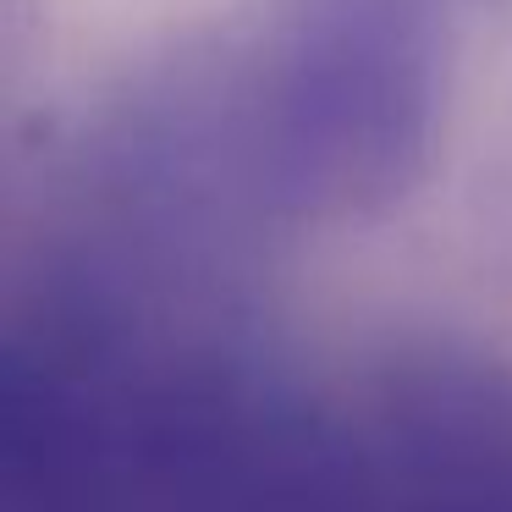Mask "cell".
<instances>
[{
  "mask_svg": "<svg viewBox=\"0 0 512 512\" xmlns=\"http://www.w3.org/2000/svg\"><path fill=\"white\" fill-rule=\"evenodd\" d=\"M441 0H287L237 78L276 226L375 221L430 166L446 94Z\"/></svg>",
  "mask_w": 512,
  "mask_h": 512,
  "instance_id": "6da1fadb",
  "label": "cell"
},
{
  "mask_svg": "<svg viewBox=\"0 0 512 512\" xmlns=\"http://www.w3.org/2000/svg\"><path fill=\"white\" fill-rule=\"evenodd\" d=\"M452 17H512V0H441Z\"/></svg>",
  "mask_w": 512,
  "mask_h": 512,
  "instance_id": "7a4b0ae2",
  "label": "cell"
}]
</instances>
